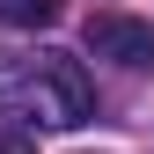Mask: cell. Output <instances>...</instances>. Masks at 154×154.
<instances>
[{"label":"cell","instance_id":"obj_1","mask_svg":"<svg viewBox=\"0 0 154 154\" xmlns=\"http://www.w3.org/2000/svg\"><path fill=\"white\" fill-rule=\"evenodd\" d=\"M0 118L73 132L95 118V81L73 51H0Z\"/></svg>","mask_w":154,"mask_h":154},{"label":"cell","instance_id":"obj_2","mask_svg":"<svg viewBox=\"0 0 154 154\" xmlns=\"http://www.w3.org/2000/svg\"><path fill=\"white\" fill-rule=\"evenodd\" d=\"M88 51L95 59H118L132 73H147L154 66V22H140V15H88Z\"/></svg>","mask_w":154,"mask_h":154},{"label":"cell","instance_id":"obj_3","mask_svg":"<svg viewBox=\"0 0 154 154\" xmlns=\"http://www.w3.org/2000/svg\"><path fill=\"white\" fill-rule=\"evenodd\" d=\"M0 22L8 29H51L59 22V0H0Z\"/></svg>","mask_w":154,"mask_h":154},{"label":"cell","instance_id":"obj_4","mask_svg":"<svg viewBox=\"0 0 154 154\" xmlns=\"http://www.w3.org/2000/svg\"><path fill=\"white\" fill-rule=\"evenodd\" d=\"M0 154H37V147H29V132H0Z\"/></svg>","mask_w":154,"mask_h":154}]
</instances>
